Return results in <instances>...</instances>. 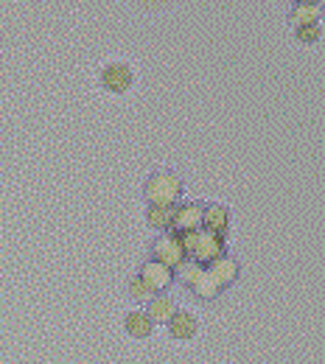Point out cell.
<instances>
[{
    "label": "cell",
    "instance_id": "cell-17",
    "mask_svg": "<svg viewBox=\"0 0 325 364\" xmlns=\"http://www.w3.org/2000/svg\"><path fill=\"white\" fill-rule=\"evenodd\" d=\"M297 3H306V6H323V0H297ZM294 6V3H292Z\"/></svg>",
    "mask_w": 325,
    "mask_h": 364
},
{
    "label": "cell",
    "instance_id": "cell-1",
    "mask_svg": "<svg viewBox=\"0 0 325 364\" xmlns=\"http://www.w3.org/2000/svg\"><path fill=\"white\" fill-rule=\"evenodd\" d=\"M180 196H183V180L174 171H166V168L163 171H154V174H149L146 182H143V199H146V205L171 208V205L180 202Z\"/></svg>",
    "mask_w": 325,
    "mask_h": 364
},
{
    "label": "cell",
    "instance_id": "cell-9",
    "mask_svg": "<svg viewBox=\"0 0 325 364\" xmlns=\"http://www.w3.org/2000/svg\"><path fill=\"white\" fill-rule=\"evenodd\" d=\"M124 331H127L129 339L146 342V339H151V333H154V322L143 311V306H138V309H132V311L124 314Z\"/></svg>",
    "mask_w": 325,
    "mask_h": 364
},
{
    "label": "cell",
    "instance_id": "cell-3",
    "mask_svg": "<svg viewBox=\"0 0 325 364\" xmlns=\"http://www.w3.org/2000/svg\"><path fill=\"white\" fill-rule=\"evenodd\" d=\"M98 85L107 92H112V95H121V92H127L135 85V70H132L129 62L112 59V62L101 65V70H98Z\"/></svg>",
    "mask_w": 325,
    "mask_h": 364
},
{
    "label": "cell",
    "instance_id": "cell-15",
    "mask_svg": "<svg viewBox=\"0 0 325 364\" xmlns=\"http://www.w3.org/2000/svg\"><path fill=\"white\" fill-rule=\"evenodd\" d=\"M294 40L303 46H317L323 40V26L320 23H306V26H294Z\"/></svg>",
    "mask_w": 325,
    "mask_h": 364
},
{
    "label": "cell",
    "instance_id": "cell-13",
    "mask_svg": "<svg viewBox=\"0 0 325 364\" xmlns=\"http://www.w3.org/2000/svg\"><path fill=\"white\" fill-rule=\"evenodd\" d=\"M323 17V6H306V3H294L289 11L292 26H306V23H320Z\"/></svg>",
    "mask_w": 325,
    "mask_h": 364
},
{
    "label": "cell",
    "instance_id": "cell-18",
    "mask_svg": "<svg viewBox=\"0 0 325 364\" xmlns=\"http://www.w3.org/2000/svg\"><path fill=\"white\" fill-rule=\"evenodd\" d=\"M286 3H297V0H286Z\"/></svg>",
    "mask_w": 325,
    "mask_h": 364
},
{
    "label": "cell",
    "instance_id": "cell-12",
    "mask_svg": "<svg viewBox=\"0 0 325 364\" xmlns=\"http://www.w3.org/2000/svg\"><path fill=\"white\" fill-rule=\"evenodd\" d=\"M174 208V205H171ZM171 208H163V205H146L143 210V219L146 225L157 232H169L171 230Z\"/></svg>",
    "mask_w": 325,
    "mask_h": 364
},
{
    "label": "cell",
    "instance_id": "cell-8",
    "mask_svg": "<svg viewBox=\"0 0 325 364\" xmlns=\"http://www.w3.org/2000/svg\"><path fill=\"white\" fill-rule=\"evenodd\" d=\"M177 309H180V303H177V297L169 294V291H157V294H151V297L143 303V311L149 314V319H151L154 325H166L169 319L174 317Z\"/></svg>",
    "mask_w": 325,
    "mask_h": 364
},
{
    "label": "cell",
    "instance_id": "cell-4",
    "mask_svg": "<svg viewBox=\"0 0 325 364\" xmlns=\"http://www.w3.org/2000/svg\"><path fill=\"white\" fill-rule=\"evenodd\" d=\"M151 255H154V261L166 264L169 269H177V267H180V264L188 258L186 250H183V241H180L174 232H163V235L154 241Z\"/></svg>",
    "mask_w": 325,
    "mask_h": 364
},
{
    "label": "cell",
    "instance_id": "cell-5",
    "mask_svg": "<svg viewBox=\"0 0 325 364\" xmlns=\"http://www.w3.org/2000/svg\"><path fill=\"white\" fill-rule=\"evenodd\" d=\"M166 331H169V336H171L174 342H191V339H196V336H199L202 322H199V317H196L193 311H188V309H177V311H174V317L166 322Z\"/></svg>",
    "mask_w": 325,
    "mask_h": 364
},
{
    "label": "cell",
    "instance_id": "cell-16",
    "mask_svg": "<svg viewBox=\"0 0 325 364\" xmlns=\"http://www.w3.org/2000/svg\"><path fill=\"white\" fill-rule=\"evenodd\" d=\"M127 294H129V300H132V303H138V306H143V303L151 297V291H149V289L140 283L138 274H132V277L127 280Z\"/></svg>",
    "mask_w": 325,
    "mask_h": 364
},
{
    "label": "cell",
    "instance_id": "cell-11",
    "mask_svg": "<svg viewBox=\"0 0 325 364\" xmlns=\"http://www.w3.org/2000/svg\"><path fill=\"white\" fill-rule=\"evenodd\" d=\"M208 274L219 283V289H228L233 280L238 277V261L230 258V255H219V258H213L211 261V267H205Z\"/></svg>",
    "mask_w": 325,
    "mask_h": 364
},
{
    "label": "cell",
    "instance_id": "cell-6",
    "mask_svg": "<svg viewBox=\"0 0 325 364\" xmlns=\"http://www.w3.org/2000/svg\"><path fill=\"white\" fill-rule=\"evenodd\" d=\"M138 277L151 294H157V291H169V286L174 283V269H169L166 264L151 258V261H146L138 269Z\"/></svg>",
    "mask_w": 325,
    "mask_h": 364
},
{
    "label": "cell",
    "instance_id": "cell-2",
    "mask_svg": "<svg viewBox=\"0 0 325 364\" xmlns=\"http://www.w3.org/2000/svg\"><path fill=\"white\" fill-rule=\"evenodd\" d=\"M180 241H183V250H186L188 258H193V261H199V264H211L213 258L225 255V235L211 232V230H205V228L183 232Z\"/></svg>",
    "mask_w": 325,
    "mask_h": 364
},
{
    "label": "cell",
    "instance_id": "cell-10",
    "mask_svg": "<svg viewBox=\"0 0 325 364\" xmlns=\"http://www.w3.org/2000/svg\"><path fill=\"white\" fill-rule=\"evenodd\" d=\"M202 228L211 230V232H219V235H225L228 228H230V210H228V205H222V202H205V213H202Z\"/></svg>",
    "mask_w": 325,
    "mask_h": 364
},
{
    "label": "cell",
    "instance_id": "cell-7",
    "mask_svg": "<svg viewBox=\"0 0 325 364\" xmlns=\"http://www.w3.org/2000/svg\"><path fill=\"white\" fill-rule=\"evenodd\" d=\"M202 213H205V202H183L171 208V230L191 232V230L202 228Z\"/></svg>",
    "mask_w": 325,
    "mask_h": 364
},
{
    "label": "cell",
    "instance_id": "cell-14",
    "mask_svg": "<svg viewBox=\"0 0 325 364\" xmlns=\"http://www.w3.org/2000/svg\"><path fill=\"white\" fill-rule=\"evenodd\" d=\"M188 289L193 291V297H196V300H213V297L222 291V289H219V283H216V280L208 274V269L199 274V277H196V280H193Z\"/></svg>",
    "mask_w": 325,
    "mask_h": 364
}]
</instances>
